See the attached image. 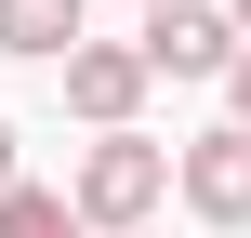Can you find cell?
Masks as SVG:
<instances>
[{
    "label": "cell",
    "instance_id": "6da1fadb",
    "mask_svg": "<svg viewBox=\"0 0 251 238\" xmlns=\"http://www.w3.org/2000/svg\"><path fill=\"white\" fill-rule=\"evenodd\" d=\"M66 199H79V225H93V238H132V225H159V199H172V146L119 119V132H93V146H79Z\"/></svg>",
    "mask_w": 251,
    "mask_h": 238
},
{
    "label": "cell",
    "instance_id": "7a4b0ae2",
    "mask_svg": "<svg viewBox=\"0 0 251 238\" xmlns=\"http://www.w3.org/2000/svg\"><path fill=\"white\" fill-rule=\"evenodd\" d=\"M132 40H146V66H159V79H225L251 26L225 13V0H146V26H132Z\"/></svg>",
    "mask_w": 251,
    "mask_h": 238
},
{
    "label": "cell",
    "instance_id": "3957f363",
    "mask_svg": "<svg viewBox=\"0 0 251 238\" xmlns=\"http://www.w3.org/2000/svg\"><path fill=\"white\" fill-rule=\"evenodd\" d=\"M172 199L199 225H251V119H212V132L172 146Z\"/></svg>",
    "mask_w": 251,
    "mask_h": 238
},
{
    "label": "cell",
    "instance_id": "277c9868",
    "mask_svg": "<svg viewBox=\"0 0 251 238\" xmlns=\"http://www.w3.org/2000/svg\"><path fill=\"white\" fill-rule=\"evenodd\" d=\"M66 119H93V132H119V119H146V40H66Z\"/></svg>",
    "mask_w": 251,
    "mask_h": 238
},
{
    "label": "cell",
    "instance_id": "5b68a950",
    "mask_svg": "<svg viewBox=\"0 0 251 238\" xmlns=\"http://www.w3.org/2000/svg\"><path fill=\"white\" fill-rule=\"evenodd\" d=\"M66 40H93V0H0V53L66 66Z\"/></svg>",
    "mask_w": 251,
    "mask_h": 238
},
{
    "label": "cell",
    "instance_id": "8992f818",
    "mask_svg": "<svg viewBox=\"0 0 251 238\" xmlns=\"http://www.w3.org/2000/svg\"><path fill=\"white\" fill-rule=\"evenodd\" d=\"M0 238H93L66 185H0Z\"/></svg>",
    "mask_w": 251,
    "mask_h": 238
},
{
    "label": "cell",
    "instance_id": "52a82bcc",
    "mask_svg": "<svg viewBox=\"0 0 251 238\" xmlns=\"http://www.w3.org/2000/svg\"><path fill=\"white\" fill-rule=\"evenodd\" d=\"M225 119H251V40H238V66H225Z\"/></svg>",
    "mask_w": 251,
    "mask_h": 238
},
{
    "label": "cell",
    "instance_id": "ba28073f",
    "mask_svg": "<svg viewBox=\"0 0 251 238\" xmlns=\"http://www.w3.org/2000/svg\"><path fill=\"white\" fill-rule=\"evenodd\" d=\"M0 185H13V119H0Z\"/></svg>",
    "mask_w": 251,
    "mask_h": 238
},
{
    "label": "cell",
    "instance_id": "9c48e42d",
    "mask_svg": "<svg viewBox=\"0 0 251 238\" xmlns=\"http://www.w3.org/2000/svg\"><path fill=\"white\" fill-rule=\"evenodd\" d=\"M225 13H238V26H251V0H225Z\"/></svg>",
    "mask_w": 251,
    "mask_h": 238
},
{
    "label": "cell",
    "instance_id": "30bf717a",
    "mask_svg": "<svg viewBox=\"0 0 251 238\" xmlns=\"http://www.w3.org/2000/svg\"><path fill=\"white\" fill-rule=\"evenodd\" d=\"M132 238H159V225H132Z\"/></svg>",
    "mask_w": 251,
    "mask_h": 238
}]
</instances>
